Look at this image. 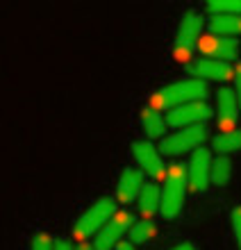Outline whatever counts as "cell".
<instances>
[{
  "instance_id": "cell-1",
  "label": "cell",
  "mask_w": 241,
  "mask_h": 250,
  "mask_svg": "<svg viewBox=\"0 0 241 250\" xmlns=\"http://www.w3.org/2000/svg\"><path fill=\"white\" fill-rule=\"evenodd\" d=\"M205 96H207V84L202 80H184V82H175L157 91L153 96V105L155 109H175L189 103H198Z\"/></svg>"
},
{
  "instance_id": "cell-2",
  "label": "cell",
  "mask_w": 241,
  "mask_h": 250,
  "mask_svg": "<svg viewBox=\"0 0 241 250\" xmlns=\"http://www.w3.org/2000/svg\"><path fill=\"white\" fill-rule=\"evenodd\" d=\"M187 168L182 164H171L164 178V191H162V214L164 218H175L182 211L184 205V193H187Z\"/></svg>"
},
{
  "instance_id": "cell-3",
  "label": "cell",
  "mask_w": 241,
  "mask_h": 250,
  "mask_svg": "<svg viewBox=\"0 0 241 250\" xmlns=\"http://www.w3.org/2000/svg\"><path fill=\"white\" fill-rule=\"evenodd\" d=\"M114 211H116L114 198H100V200H96L78 218V223L73 228V234L78 239H87V237H91V234H96V232H100L114 218Z\"/></svg>"
},
{
  "instance_id": "cell-4",
  "label": "cell",
  "mask_w": 241,
  "mask_h": 250,
  "mask_svg": "<svg viewBox=\"0 0 241 250\" xmlns=\"http://www.w3.org/2000/svg\"><path fill=\"white\" fill-rule=\"evenodd\" d=\"M205 139H207L205 125H191V127H182V130L175 132V134L164 137L159 150H162L164 155H169V157H175V155H182V152L202 148V141H205Z\"/></svg>"
},
{
  "instance_id": "cell-5",
  "label": "cell",
  "mask_w": 241,
  "mask_h": 250,
  "mask_svg": "<svg viewBox=\"0 0 241 250\" xmlns=\"http://www.w3.org/2000/svg\"><path fill=\"white\" fill-rule=\"evenodd\" d=\"M202 25H205V21H202L200 14L187 12L182 16L180 25H177V34H175V53L180 60H189L194 48H198Z\"/></svg>"
},
{
  "instance_id": "cell-6",
  "label": "cell",
  "mask_w": 241,
  "mask_h": 250,
  "mask_svg": "<svg viewBox=\"0 0 241 250\" xmlns=\"http://www.w3.org/2000/svg\"><path fill=\"white\" fill-rule=\"evenodd\" d=\"M134 223H137V221H134V216H132L130 211H121V214H116L110 223L105 225L103 230L98 232L96 241H93V248L96 250H111L114 246L121 244L123 234L125 232H130Z\"/></svg>"
},
{
  "instance_id": "cell-7",
  "label": "cell",
  "mask_w": 241,
  "mask_h": 250,
  "mask_svg": "<svg viewBox=\"0 0 241 250\" xmlns=\"http://www.w3.org/2000/svg\"><path fill=\"white\" fill-rule=\"evenodd\" d=\"M212 119V107L205 100H198V103H189V105L175 107L171 109L169 116H166V123L173 125V127H191V125H202Z\"/></svg>"
},
{
  "instance_id": "cell-8",
  "label": "cell",
  "mask_w": 241,
  "mask_h": 250,
  "mask_svg": "<svg viewBox=\"0 0 241 250\" xmlns=\"http://www.w3.org/2000/svg\"><path fill=\"white\" fill-rule=\"evenodd\" d=\"M212 164L214 159L209 155L207 148H198L191 155V162L187 166V178H189V189L196 193H202L207 189L209 180H212Z\"/></svg>"
},
{
  "instance_id": "cell-9",
  "label": "cell",
  "mask_w": 241,
  "mask_h": 250,
  "mask_svg": "<svg viewBox=\"0 0 241 250\" xmlns=\"http://www.w3.org/2000/svg\"><path fill=\"white\" fill-rule=\"evenodd\" d=\"M198 50L200 55L209 57V60H219V62H232L239 55V43L230 37H219V34H207L198 41Z\"/></svg>"
},
{
  "instance_id": "cell-10",
  "label": "cell",
  "mask_w": 241,
  "mask_h": 250,
  "mask_svg": "<svg viewBox=\"0 0 241 250\" xmlns=\"http://www.w3.org/2000/svg\"><path fill=\"white\" fill-rule=\"evenodd\" d=\"M132 152H134V159H137L139 168L144 173H148L150 178H155V180L166 178L162 155H159V150L150 141H134L132 144Z\"/></svg>"
},
{
  "instance_id": "cell-11",
  "label": "cell",
  "mask_w": 241,
  "mask_h": 250,
  "mask_svg": "<svg viewBox=\"0 0 241 250\" xmlns=\"http://www.w3.org/2000/svg\"><path fill=\"white\" fill-rule=\"evenodd\" d=\"M189 73L196 80H216V82H225V80L235 78V68L228 62H219V60H209V57H202V60H196L194 64H189Z\"/></svg>"
},
{
  "instance_id": "cell-12",
  "label": "cell",
  "mask_w": 241,
  "mask_h": 250,
  "mask_svg": "<svg viewBox=\"0 0 241 250\" xmlns=\"http://www.w3.org/2000/svg\"><path fill=\"white\" fill-rule=\"evenodd\" d=\"M144 171H137V168H125L121 180L116 185V196L123 205H130L132 200H137L144 191Z\"/></svg>"
},
{
  "instance_id": "cell-13",
  "label": "cell",
  "mask_w": 241,
  "mask_h": 250,
  "mask_svg": "<svg viewBox=\"0 0 241 250\" xmlns=\"http://www.w3.org/2000/svg\"><path fill=\"white\" fill-rule=\"evenodd\" d=\"M237 91L230 86H223L216 91V105H219V127H232L237 123Z\"/></svg>"
},
{
  "instance_id": "cell-14",
  "label": "cell",
  "mask_w": 241,
  "mask_h": 250,
  "mask_svg": "<svg viewBox=\"0 0 241 250\" xmlns=\"http://www.w3.org/2000/svg\"><path fill=\"white\" fill-rule=\"evenodd\" d=\"M139 123L144 127L148 139H162L164 130H166V121L162 119V114L157 112L155 107H144L139 114Z\"/></svg>"
},
{
  "instance_id": "cell-15",
  "label": "cell",
  "mask_w": 241,
  "mask_h": 250,
  "mask_svg": "<svg viewBox=\"0 0 241 250\" xmlns=\"http://www.w3.org/2000/svg\"><path fill=\"white\" fill-rule=\"evenodd\" d=\"M159 209H162V191H159V187L155 182H150V185L144 187L141 196H139V211L148 218Z\"/></svg>"
},
{
  "instance_id": "cell-16",
  "label": "cell",
  "mask_w": 241,
  "mask_h": 250,
  "mask_svg": "<svg viewBox=\"0 0 241 250\" xmlns=\"http://www.w3.org/2000/svg\"><path fill=\"white\" fill-rule=\"evenodd\" d=\"M209 30H212V34L232 39V37L241 34V16H214L209 23Z\"/></svg>"
},
{
  "instance_id": "cell-17",
  "label": "cell",
  "mask_w": 241,
  "mask_h": 250,
  "mask_svg": "<svg viewBox=\"0 0 241 250\" xmlns=\"http://www.w3.org/2000/svg\"><path fill=\"white\" fill-rule=\"evenodd\" d=\"M212 146H214L216 152H223V155L239 150V148H241V130H228V132H223V134L214 137Z\"/></svg>"
},
{
  "instance_id": "cell-18",
  "label": "cell",
  "mask_w": 241,
  "mask_h": 250,
  "mask_svg": "<svg viewBox=\"0 0 241 250\" xmlns=\"http://www.w3.org/2000/svg\"><path fill=\"white\" fill-rule=\"evenodd\" d=\"M230 178H232V162L225 155H219L212 164V182L223 187L230 182Z\"/></svg>"
},
{
  "instance_id": "cell-19",
  "label": "cell",
  "mask_w": 241,
  "mask_h": 250,
  "mask_svg": "<svg viewBox=\"0 0 241 250\" xmlns=\"http://www.w3.org/2000/svg\"><path fill=\"white\" fill-rule=\"evenodd\" d=\"M205 7L214 16H241V0H209Z\"/></svg>"
},
{
  "instance_id": "cell-20",
  "label": "cell",
  "mask_w": 241,
  "mask_h": 250,
  "mask_svg": "<svg viewBox=\"0 0 241 250\" xmlns=\"http://www.w3.org/2000/svg\"><path fill=\"white\" fill-rule=\"evenodd\" d=\"M155 223H150V221H137V223L132 225L130 230V244H146L148 239L155 237Z\"/></svg>"
},
{
  "instance_id": "cell-21",
  "label": "cell",
  "mask_w": 241,
  "mask_h": 250,
  "mask_svg": "<svg viewBox=\"0 0 241 250\" xmlns=\"http://www.w3.org/2000/svg\"><path fill=\"white\" fill-rule=\"evenodd\" d=\"M32 250H55V241L50 239V234L41 232L32 237Z\"/></svg>"
},
{
  "instance_id": "cell-22",
  "label": "cell",
  "mask_w": 241,
  "mask_h": 250,
  "mask_svg": "<svg viewBox=\"0 0 241 250\" xmlns=\"http://www.w3.org/2000/svg\"><path fill=\"white\" fill-rule=\"evenodd\" d=\"M232 228H235L237 244L241 248V207H235V211H232Z\"/></svg>"
},
{
  "instance_id": "cell-23",
  "label": "cell",
  "mask_w": 241,
  "mask_h": 250,
  "mask_svg": "<svg viewBox=\"0 0 241 250\" xmlns=\"http://www.w3.org/2000/svg\"><path fill=\"white\" fill-rule=\"evenodd\" d=\"M235 84H237V98H239V105H241V66H237V73H235Z\"/></svg>"
},
{
  "instance_id": "cell-24",
  "label": "cell",
  "mask_w": 241,
  "mask_h": 250,
  "mask_svg": "<svg viewBox=\"0 0 241 250\" xmlns=\"http://www.w3.org/2000/svg\"><path fill=\"white\" fill-rule=\"evenodd\" d=\"M55 250H73V248H71V244H68V241L57 239V241H55Z\"/></svg>"
},
{
  "instance_id": "cell-25",
  "label": "cell",
  "mask_w": 241,
  "mask_h": 250,
  "mask_svg": "<svg viewBox=\"0 0 241 250\" xmlns=\"http://www.w3.org/2000/svg\"><path fill=\"white\" fill-rule=\"evenodd\" d=\"M171 250H196V246L189 244V241H184V244H177L175 248H171Z\"/></svg>"
},
{
  "instance_id": "cell-26",
  "label": "cell",
  "mask_w": 241,
  "mask_h": 250,
  "mask_svg": "<svg viewBox=\"0 0 241 250\" xmlns=\"http://www.w3.org/2000/svg\"><path fill=\"white\" fill-rule=\"evenodd\" d=\"M116 250H134V244H130V241H121V244L116 246Z\"/></svg>"
},
{
  "instance_id": "cell-27",
  "label": "cell",
  "mask_w": 241,
  "mask_h": 250,
  "mask_svg": "<svg viewBox=\"0 0 241 250\" xmlns=\"http://www.w3.org/2000/svg\"><path fill=\"white\" fill-rule=\"evenodd\" d=\"M75 250H96V248H93V246H89V244H80Z\"/></svg>"
}]
</instances>
